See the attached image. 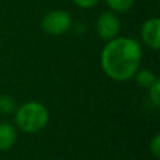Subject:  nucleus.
I'll return each instance as SVG.
<instances>
[{"label":"nucleus","mask_w":160,"mask_h":160,"mask_svg":"<svg viewBox=\"0 0 160 160\" xmlns=\"http://www.w3.org/2000/svg\"><path fill=\"white\" fill-rule=\"evenodd\" d=\"M72 17L65 10H52L41 20V27L49 35H62L70 28Z\"/></svg>","instance_id":"7ed1b4c3"},{"label":"nucleus","mask_w":160,"mask_h":160,"mask_svg":"<svg viewBox=\"0 0 160 160\" xmlns=\"http://www.w3.org/2000/svg\"><path fill=\"white\" fill-rule=\"evenodd\" d=\"M105 3L114 13H125L133 6L135 0H105Z\"/></svg>","instance_id":"1a4fd4ad"},{"label":"nucleus","mask_w":160,"mask_h":160,"mask_svg":"<svg viewBox=\"0 0 160 160\" xmlns=\"http://www.w3.org/2000/svg\"><path fill=\"white\" fill-rule=\"evenodd\" d=\"M148 90H149L150 101L153 102V105H155V107H159V105H160V80L158 79L149 88H148Z\"/></svg>","instance_id":"9d476101"},{"label":"nucleus","mask_w":160,"mask_h":160,"mask_svg":"<svg viewBox=\"0 0 160 160\" xmlns=\"http://www.w3.org/2000/svg\"><path fill=\"white\" fill-rule=\"evenodd\" d=\"M16 124L17 128L27 133L39 132L47 127L49 121L48 108L42 102L38 101H27L21 104L16 111Z\"/></svg>","instance_id":"f03ea898"},{"label":"nucleus","mask_w":160,"mask_h":160,"mask_svg":"<svg viewBox=\"0 0 160 160\" xmlns=\"http://www.w3.org/2000/svg\"><path fill=\"white\" fill-rule=\"evenodd\" d=\"M149 148H150V153H152L156 159H159L160 158V135L159 133H156V135L153 136V139L150 141Z\"/></svg>","instance_id":"9b49d317"},{"label":"nucleus","mask_w":160,"mask_h":160,"mask_svg":"<svg viewBox=\"0 0 160 160\" xmlns=\"http://www.w3.org/2000/svg\"><path fill=\"white\" fill-rule=\"evenodd\" d=\"M98 2L100 0H73V3L78 4L79 7H82V8H90V7H93V6H96Z\"/></svg>","instance_id":"f8f14e48"},{"label":"nucleus","mask_w":160,"mask_h":160,"mask_svg":"<svg viewBox=\"0 0 160 160\" xmlns=\"http://www.w3.org/2000/svg\"><path fill=\"white\" fill-rule=\"evenodd\" d=\"M142 48L138 41L128 37H115L101 51L100 63L104 73L115 82H127L139 70Z\"/></svg>","instance_id":"f257e3e1"},{"label":"nucleus","mask_w":160,"mask_h":160,"mask_svg":"<svg viewBox=\"0 0 160 160\" xmlns=\"http://www.w3.org/2000/svg\"><path fill=\"white\" fill-rule=\"evenodd\" d=\"M133 78H135V80H136V84L141 86V87H143V88H149L150 86L158 80L156 75L149 69H139L138 72L135 73Z\"/></svg>","instance_id":"0eeeda50"},{"label":"nucleus","mask_w":160,"mask_h":160,"mask_svg":"<svg viewBox=\"0 0 160 160\" xmlns=\"http://www.w3.org/2000/svg\"><path fill=\"white\" fill-rule=\"evenodd\" d=\"M96 28L100 38L108 42L115 37H118L119 30H121V22L114 11H104L97 18Z\"/></svg>","instance_id":"20e7f679"},{"label":"nucleus","mask_w":160,"mask_h":160,"mask_svg":"<svg viewBox=\"0 0 160 160\" xmlns=\"http://www.w3.org/2000/svg\"><path fill=\"white\" fill-rule=\"evenodd\" d=\"M17 110L16 100L8 94H0V114L10 115Z\"/></svg>","instance_id":"6e6552de"},{"label":"nucleus","mask_w":160,"mask_h":160,"mask_svg":"<svg viewBox=\"0 0 160 160\" xmlns=\"http://www.w3.org/2000/svg\"><path fill=\"white\" fill-rule=\"evenodd\" d=\"M17 131L10 122H0V152H7L14 146Z\"/></svg>","instance_id":"423d86ee"},{"label":"nucleus","mask_w":160,"mask_h":160,"mask_svg":"<svg viewBox=\"0 0 160 160\" xmlns=\"http://www.w3.org/2000/svg\"><path fill=\"white\" fill-rule=\"evenodd\" d=\"M141 37L143 42L153 51L160 48V20L158 17L149 18L143 22L141 30Z\"/></svg>","instance_id":"39448f33"}]
</instances>
